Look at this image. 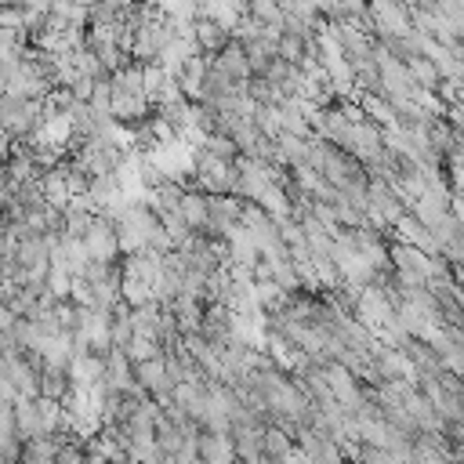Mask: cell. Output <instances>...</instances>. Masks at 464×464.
<instances>
[{
  "mask_svg": "<svg viewBox=\"0 0 464 464\" xmlns=\"http://www.w3.org/2000/svg\"><path fill=\"white\" fill-rule=\"evenodd\" d=\"M0 120L7 141H29L47 120V98H22V94H4L0 102Z\"/></svg>",
  "mask_w": 464,
  "mask_h": 464,
  "instance_id": "1",
  "label": "cell"
},
{
  "mask_svg": "<svg viewBox=\"0 0 464 464\" xmlns=\"http://www.w3.org/2000/svg\"><path fill=\"white\" fill-rule=\"evenodd\" d=\"M192 36H196V47L207 51V54H221V51L236 40V33L225 29L221 22H214L210 14H199V18L192 22Z\"/></svg>",
  "mask_w": 464,
  "mask_h": 464,
  "instance_id": "2",
  "label": "cell"
},
{
  "mask_svg": "<svg viewBox=\"0 0 464 464\" xmlns=\"http://www.w3.org/2000/svg\"><path fill=\"white\" fill-rule=\"evenodd\" d=\"M210 58H214V69H221L228 80H236V83H250V80H254L250 54H246V47H243L239 40H232L221 54H210Z\"/></svg>",
  "mask_w": 464,
  "mask_h": 464,
  "instance_id": "3",
  "label": "cell"
},
{
  "mask_svg": "<svg viewBox=\"0 0 464 464\" xmlns=\"http://www.w3.org/2000/svg\"><path fill=\"white\" fill-rule=\"evenodd\" d=\"M406 65H410L413 80L420 83V91H428V94H439V91H442V83H446V80H442V69L435 65V58H431V54H413Z\"/></svg>",
  "mask_w": 464,
  "mask_h": 464,
  "instance_id": "4",
  "label": "cell"
},
{
  "mask_svg": "<svg viewBox=\"0 0 464 464\" xmlns=\"http://www.w3.org/2000/svg\"><path fill=\"white\" fill-rule=\"evenodd\" d=\"M69 392H72L69 366H44V370H40V395H44V399H58V402H65Z\"/></svg>",
  "mask_w": 464,
  "mask_h": 464,
  "instance_id": "5",
  "label": "cell"
},
{
  "mask_svg": "<svg viewBox=\"0 0 464 464\" xmlns=\"http://www.w3.org/2000/svg\"><path fill=\"white\" fill-rule=\"evenodd\" d=\"M58 439L47 435V439H25V450H22V464H54L58 460Z\"/></svg>",
  "mask_w": 464,
  "mask_h": 464,
  "instance_id": "6",
  "label": "cell"
},
{
  "mask_svg": "<svg viewBox=\"0 0 464 464\" xmlns=\"http://www.w3.org/2000/svg\"><path fill=\"white\" fill-rule=\"evenodd\" d=\"M123 352H127V355H130V362L138 366V362H149V359L163 355V344H160L156 337H149V334H134V337H130V344H127Z\"/></svg>",
  "mask_w": 464,
  "mask_h": 464,
  "instance_id": "7",
  "label": "cell"
}]
</instances>
